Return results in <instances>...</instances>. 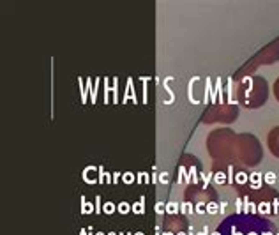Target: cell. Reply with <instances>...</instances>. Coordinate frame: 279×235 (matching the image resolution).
Wrapping results in <instances>:
<instances>
[{"label": "cell", "instance_id": "1", "mask_svg": "<svg viewBox=\"0 0 279 235\" xmlns=\"http://www.w3.org/2000/svg\"><path fill=\"white\" fill-rule=\"evenodd\" d=\"M217 230L223 235H276L277 232L267 219L244 218L240 214L230 216Z\"/></svg>", "mask_w": 279, "mask_h": 235}, {"label": "cell", "instance_id": "2", "mask_svg": "<svg viewBox=\"0 0 279 235\" xmlns=\"http://www.w3.org/2000/svg\"><path fill=\"white\" fill-rule=\"evenodd\" d=\"M133 212L134 214H145V196L138 200V203H133Z\"/></svg>", "mask_w": 279, "mask_h": 235}, {"label": "cell", "instance_id": "3", "mask_svg": "<svg viewBox=\"0 0 279 235\" xmlns=\"http://www.w3.org/2000/svg\"><path fill=\"white\" fill-rule=\"evenodd\" d=\"M179 210H180V207H179V203H177V202L170 200V202L166 203V214H171V216H175V214H179Z\"/></svg>", "mask_w": 279, "mask_h": 235}, {"label": "cell", "instance_id": "4", "mask_svg": "<svg viewBox=\"0 0 279 235\" xmlns=\"http://www.w3.org/2000/svg\"><path fill=\"white\" fill-rule=\"evenodd\" d=\"M117 210L120 214H127L129 210H133V205H129L127 202H120L119 205H117Z\"/></svg>", "mask_w": 279, "mask_h": 235}, {"label": "cell", "instance_id": "5", "mask_svg": "<svg viewBox=\"0 0 279 235\" xmlns=\"http://www.w3.org/2000/svg\"><path fill=\"white\" fill-rule=\"evenodd\" d=\"M180 212L182 214H193V203L191 202H182L180 203Z\"/></svg>", "mask_w": 279, "mask_h": 235}, {"label": "cell", "instance_id": "6", "mask_svg": "<svg viewBox=\"0 0 279 235\" xmlns=\"http://www.w3.org/2000/svg\"><path fill=\"white\" fill-rule=\"evenodd\" d=\"M219 212V205L216 202H210L207 203V214H210V216H214V214Z\"/></svg>", "mask_w": 279, "mask_h": 235}, {"label": "cell", "instance_id": "7", "mask_svg": "<svg viewBox=\"0 0 279 235\" xmlns=\"http://www.w3.org/2000/svg\"><path fill=\"white\" fill-rule=\"evenodd\" d=\"M115 210H117V209H115V203H113V202H106L103 205V212H106V214H113Z\"/></svg>", "mask_w": 279, "mask_h": 235}, {"label": "cell", "instance_id": "8", "mask_svg": "<svg viewBox=\"0 0 279 235\" xmlns=\"http://www.w3.org/2000/svg\"><path fill=\"white\" fill-rule=\"evenodd\" d=\"M122 182H124V184H133V182H134V175H133L131 172H126V173L122 175Z\"/></svg>", "mask_w": 279, "mask_h": 235}, {"label": "cell", "instance_id": "9", "mask_svg": "<svg viewBox=\"0 0 279 235\" xmlns=\"http://www.w3.org/2000/svg\"><path fill=\"white\" fill-rule=\"evenodd\" d=\"M276 181H277V177H276L274 172H267V173H265V182H267V184H274Z\"/></svg>", "mask_w": 279, "mask_h": 235}, {"label": "cell", "instance_id": "10", "mask_svg": "<svg viewBox=\"0 0 279 235\" xmlns=\"http://www.w3.org/2000/svg\"><path fill=\"white\" fill-rule=\"evenodd\" d=\"M81 203H83L81 214H88V212H92V210H94V209H92V205H90V203H87V202H85V196H81Z\"/></svg>", "mask_w": 279, "mask_h": 235}, {"label": "cell", "instance_id": "11", "mask_svg": "<svg viewBox=\"0 0 279 235\" xmlns=\"http://www.w3.org/2000/svg\"><path fill=\"white\" fill-rule=\"evenodd\" d=\"M159 182H161V184H168V182H170V173H168V172H161V173H159Z\"/></svg>", "mask_w": 279, "mask_h": 235}, {"label": "cell", "instance_id": "12", "mask_svg": "<svg viewBox=\"0 0 279 235\" xmlns=\"http://www.w3.org/2000/svg\"><path fill=\"white\" fill-rule=\"evenodd\" d=\"M164 212H166V205H164L163 202H157V203H156V214L163 216Z\"/></svg>", "mask_w": 279, "mask_h": 235}, {"label": "cell", "instance_id": "13", "mask_svg": "<svg viewBox=\"0 0 279 235\" xmlns=\"http://www.w3.org/2000/svg\"><path fill=\"white\" fill-rule=\"evenodd\" d=\"M194 210H196L198 214H205V212H207V205H203V203L200 202V203L196 205V209H194Z\"/></svg>", "mask_w": 279, "mask_h": 235}, {"label": "cell", "instance_id": "14", "mask_svg": "<svg viewBox=\"0 0 279 235\" xmlns=\"http://www.w3.org/2000/svg\"><path fill=\"white\" fill-rule=\"evenodd\" d=\"M95 212H103V207H101V198L95 196Z\"/></svg>", "mask_w": 279, "mask_h": 235}, {"label": "cell", "instance_id": "15", "mask_svg": "<svg viewBox=\"0 0 279 235\" xmlns=\"http://www.w3.org/2000/svg\"><path fill=\"white\" fill-rule=\"evenodd\" d=\"M226 205H228V202H226V200H223V202L219 203V210L223 212V210H225V209H226Z\"/></svg>", "mask_w": 279, "mask_h": 235}, {"label": "cell", "instance_id": "16", "mask_svg": "<svg viewBox=\"0 0 279 235\" xmlns=\"http://www.w3.org/2000/svg\"><path fill=\"white\" fill-rule=\"evenodd\" d=\"M214 181L217 182V184H221V182H223V175H221V173H217V175H216V179H214Z\"/></svg>", "mask_w": 279, "mask_h": 235}, {"label": "cell", "instance_id": "17", "mask_svg": "<svg viewBox=\"0 0 279 235\" xmlns=\"http://www.w3.org/2000/svg\"><path fill=\"white\" fill-rule=\"evenodd\" d=\"M210 235H223V233H221L219 230H216V232H212V233H210Z\"/></svg>", "mask_w": 279, "mask_h": 235}, {"label": "cell", "instance_id": "18", "mask_svg": "<svg viewBox=\"0 0 279 235\" xmlns=\"http://www.w3.org/2000/svg\"><path fill=\"white\" fill-rule=\"evenodd\" d=\"M194 235H210V233H205V232L202 230V232H198V233H194Z\"/></svg>", "mask_w": 279, "mask_h": 235}, {"label": "cell", "instance_id": "19", "mask_svg": "<svg viewBox=\"0 0 279 235\" xmlns=\"http://www.w3.org/2000/svg\"><path fill=\"white\" fill-rule=\"evenodd\" d=\"M85 233H87V230H85V228H81V230H80V235H85Z\"/></svg>", "mask_w": 279, "mask_h": 235}, {"label": "cell", "instance_id": "20", "mask_svg": "<svg viewBox=\"0 0 279 235\" xmlns=\"http://www.w3.org/2000/svg\"><path fill=\"white\" fill-rule=\"evenodd\" d=\"M119 235H133L131 232H122V233H119Z\"/></svg>", "mask_w": 279, "mask_h": 235}, {"label": "cell", "instance_id": "21", "mask_svg": "<svg viewBox=\"0 0 279 235\" xmlns=\"http://www.w3.org/2000/svg\"><path fill=\"white\" fill-rule=\"evenodd\" d=\"M133 235H145L143 232H136V233H133Z\"/></svg>", "mask_w": 279, "mask_h": 235}, {"label": "cell", "instance_id": "22", "mask_svg": "<svg viewBox=\"0 0 279 235\" xmlns=\"http://www.w3.org/2000/svg\"><path fill=\"white\" fill-rule=\"evenodd\" d=\"M108 235H117L115 232H108Z\"/></svg>", "mask_w": 279, "mask_h": 235}, {"label": "cell", "instance_id": "23", "mask_svg": "<svg viewBox=\"0 0 279 235\" xmlns=\"http://www.w3.org/2000/svg\"><path fill=\"white\" fill-rule=\"evenodd\" d=\"M163 235H173V233H170V232H164V233H163Z\"/></svg>", "mask_w": 279, "mask_h": 235}, {"label": "cell", "instance_id": "24", "mask_svg": "<svg viewBox=\"0 0 279 235\" xmlns=\"http://www.w3.org/2000/svg\"><path fill=\"white\" fill-rule=\"evenodd\" d=\"M177 235H187V233H184V232H179V233H177Z\"/></svg>", "mask_w": 279, "mask_h": 235}, {"label": "cell", "instance_id": "25", "mask_svg": "<svg viewBox=\"0 0 279 235\" xmlns=\"http://www.w3.org/2000/svg\"><path fill=\"white\" fill-rule=\"evenodd\" d=\"M95 235H104V233H103V232H97V233H95Z\"/></svg>", "mask_w": 279, "mask_h": 235}, {"label": "cell", "instance_id": "26", "mask_svg": "<svg viewBox=\"0 0 279 235\" xmlns=\"http://www.w3.org/2000/svg\"><path fill=\"white\" fill-rule=\"evenodd\" d=\"M276 235H279V230H277V232H276Z\"/></svg>", "mask_w": 279, "mask_h": 235}, {"label": "cell", "instance_id": "27", "mask_svg": "<svg viewBox=\"0 0 279 235\" xmlns=\"http://www.w3.org/2000/svg\"><path fill=\"white\" fill-rule=\"evenodd\" d=\"M277 182H279V179H277Z\"/></svg>", "mask_w": 279, "mask_h": 235}]
</instances>
